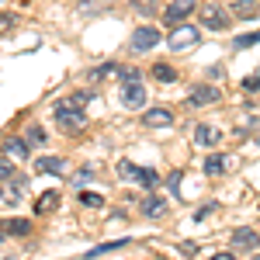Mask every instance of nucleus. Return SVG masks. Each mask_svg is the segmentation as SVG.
Segmentation results:
<instances>
[{
	"instance_id": "f257e3e1",
	"label": "nucleus",
	"mask_w": 260,
	"mask_h": 260,
	"mask_svg": "<svg viewBox=\"0 0 260 260\" xmlns=\"http://www.w3.org/2000/svg\"><path fill=\"white\" fill-rule=\"evenodd\" d=\"M118 177L136 180V184H142L146 191H153V187L160 184V174H156L153 167H136V163H128V160H118Z\"/></svg>"
},
{
	"instance_id": "f03ea898",
	"label": "nucleus",
	"mask_w": 260,
	"mask_h": 260,
	"mask_svg": "<svg viewBox=\"0 0 260 260\" xmlns=\"http://www.w3.org/2000/svg\"><path fill=\"white\" fill-rule=\"evenodd\" d=\"M52 115H56V121H59V128H62V132H80L83 125H87V115H83L80 108H73L70 101H59Z\"/></svg>"
},
{
	"instance_id": "7ed1b4c3",
	"label": "nucleus",
	"mask_w": 260,
	"mask_h": 260,
	"mask_svg": "<svg viewBox=\"0 0 260 260\" xmlns=\"http://www.w3.org/2000/svg\"><path fill=\"white\" fill-rule=\"evenodd\" d=\"M121 108H128V111H139V108H146V87L142 83H121Z\"/></svg>"
},
{
	"instance_id": "20e7f679",
	"label": "nucleus",
	"mask_w": 260,
	"mask_h": 260,
	"mask_svg": "<svg viewBox=\"0 0 260 260\" xmlns=\"http://www.w3.org/2000/svg\"><path fill=\"white\" fill-rule=\"evenodd\" d=\"M153 45H160V31L153 24H142L132 31V52H149Z\"/></svg>"
},
{
	"instance_id": "39448f33",
	"label": "nucleus",
	"mask_w": 260,
	"mask_h": 260,
	"mask_svg": "<svg viewBox=\"0 0 260 260\" xmlns=\"http://www.w3.org/2000/svg\"><path fill=\"white\" fill-rule=\"evenodd\" d=\"M198 39H201L198 28H191V24H177L174 35H170V49H174V52H184V49H191Z\"/></svg>"
},
{
	"instance_id": "423d86ee",
	"label": "nucleus",
	"mask_w": 260,
	"mask_h": 260,
	"mask_svg": "<svg viewBox=\"0 0 260 260\" xmlns=\"http://www.w3.org/2000/svg\"><path fill=\"white\" fill-rule=\"evenodd\" d=\"M201 24L212 28V31H222V28L229 24V14H225L222 7H215V4H205V11H201Z\"/></svg>"
},
{
	"instance_id": "0eeeda50",
	"label": "nucleus",
	"mask_w": 260,
	"mask_h": 260,
	"mask_svg": "<svg viewBox=\"0 0 260 260\" xmlns=\"http://www.w3.org/2000/svg\"><path fill=\"white\" fill-rule=\"evenodd\" d=\"M233 156H229V153H208V156H205V174H208V177H219V174H225V170H233Z\"/></svg>"
},
{
	"instance_id": "6e6552de",
	"label": "nucleus",
	"mask_w": 260,
	"mask_h": 260,
	"mask_svg": "<svg viewBox=\"0 0 260 260\" xmlns=\"http://www.w3.org/2000/svg\"><path fill=\"white\" fill-rule=\"evenodd\" d=\"M191 11H194V0H170V7L163 11V18L177 28V24H184V18H187Z\"/></svg>"
},
{
	"instance_id": "1a4fd4ad",
	"label": "nucleus",
	"mask_w": 260,
	"mask_h": 260,
	"mask_svg": "<svg viewBox=\"0 0 260 260\" xmlns=\"http://www.w3.org/2000/svg\"><path fill=\"white\" fill-rule=\"evenodd\" d=\"M219 101V90L215 87H208V83H198L191 94H187V104L191 108H201V104H215Z\"/></svg>"
},
{
	"instance_id": "9d476101",
	"label": "nucleus",
	"mask_w": 260,
	"mask_h": 260,
	"mask_svg": "<svg viewBox=\"0 0 260 260\" xmlns=\"http://www.w3.org/2000/svg\"><path fill=\"white\" fill-rule=\"evenodd\" d=\"M170 121H174L170 108H149V111L142 115V125H146V128H167Z\"/></svg>"
},
{
	"instance_id": "9b49d317",
	"label": "nucleus",
	"mask_w": 260,
	"mask_h": 260,
	"mask_svg": "<svg viewBox=\"0 0 260 260\" xmlns=\"http://www.w3.org/2000/svg\"><path fill=\"white\" fill-rule=\"evenodd\" d=\"M142 215H146V219H163V215H167V201H163L160 194H146V198H142Z\"/></svg>"
},
{
	"instance_id": "f8f14e48",
	"label": "nucleus",
	"mask_w": 260,
	"mask_h": 260,
	"mask_svg": "<svg viewBox=\"0 0 260 260\" xmlns=\"http://www.w3.org/2000/svg\"><path fill=\"white\" fill-rule=\"evenodd\" d=\"M260 243V233H253V229H236L233 233V246L236 250H253Z\"/></svg>"
},
{
	"instance_id": "ddd939ff",
	"label": "nucleus",
	"mask_w": 260,
	"mask_h": 260,
	"mask_svg": "<svg viewBox=\"0 0 260 260\" xmlns=\"http://www.w3.org/2000/svg\"><path fill=\"white\" fill-rule=\"evenodd\" d=\"M35 170L39 174H66V160H59V156H39Z\"/></svg>"
},
{
	"instance_id": "4468645a",
	"label": "nucleus",
	"mask_w": 260,
	"mask_h": 260,
	"mask_svg": "<svg viewBox=\"0 0 260 260\" xmlns=\"http://www.w3.org/2000/svg\"><path fill=\"white\" fill-rule=\"evenodd\" d=\"M0 233H4V236H28V233H31V222L28 219H7L0 225Z\"/></svg>"
},
{
	"instance_id": "2eb2a0df",
	"label": "nucleus",
	"mask_w": 260,
	"mask_h": 260,
	"mask_svg": "<svg viewBox=\"0 0 260 260\" xmlns=\"http://www.w3.org/2000/svg\"><path fill=\"white\" fill-rule=\"evenodd\" d=\"M194 139H198L201 146H215V142L222 139V132L215 125H198V128H194Z\"/></svg>"
},
{
	"instance_id": "dca6fc26",
	"label": "nucleus",
	"mask_w": 260,
	"mask_h": 260,
	"mask_svg": "<svg viewBox=\"0 0 260 260\" xmlns=\"http://www.w3.org/2000/svg\"><path fill=\"white\" fill-rule=\"evenodd\" d=\"M4 153H7V156H14V160H28V142L7 139V142H4Z\"/></svg>"
},
{
	"instance_id": "f3484780",
	"label": "nucleus",
	"mask_w": 260,
	"mask_h": 260,
	"mask_svg": "<svg viewBox=\"0 0 260 260\" xmlns=\"http://www.w3.org/2000/svg\"><path fill=\"white\" fill-rule=\"evenodd\" d=\"M128 240H111V243H101V246H94L90 253H83V260H94V257H104V253H111V250H118V246H125Z\"/></svg>"
},
{
	"instance_id": "a211bd4d",
	"label": "nucleus",
	"mask_w": 260,
	"mask_h": 260,
	"mask_svg": "<svg viewBox=\"0 0 260 260\" xmlns=\"http://www.w3.org/2000/svg\"><path fill=\"white\" fill-rule=\"evenodd\" d=\"M153 77H156L160 83H174V80H177V70L167 66V62H156V66H153Z\"/></svg>"
},
{
	"instance_id": "6ab92c4d",
	"label": "nucleus",
	"mask_w": 260,
	"mask_h": 260,
	"mask_svg": "<svg viewBox=\"0 0 260 260\" xmlns=\"http://www.w3.org/2000/svg\"><path fill=\"white\" fill-rule=\"evenodd\" d=\"M56 205H59V194H56V191H45V194L39 198V205H35V212H42V215H45V212H52Z\"/></svg>"
},
{
	"instance_id": "aec40b11",
	"label": "nucleus",
	"mask_w": 260,
	"mask_h": 260,
	"mask_svg": "<svg viewBox=\"0 0 260 260\" xmlns=\"http://www.w3.org/2000/svg\"><path fill=\"white\" fill-rule=\"evenodd\" d=\"M115 73H121L118 62H104L101 70H90V80H108V77H115Z\"/></svg>"
},
{
	"instance_id": "412c9836",
	"label": "nucleus",
	"mask_w": 260,
	"mask_h": 260,
	"mask_svg": "<svg viewBox=\"0 0 260 260\" xmlns=\"http://www.w3.org/2000/svg\"><path fill=\"white\" fill-rule=\"evenodd\" d=\"M233 14H236V18H257L260 14V4H236V7H233Z\"/></svg>"
},
{
	"instance_id": "4be33fe9",
	"label": "nucleus",
	"mask_w": 260,
	"mask_h": 260,
	"mask_svg": "<svg viewBox=\"0 0 260 260\" xmlns=\"http://www.w3.org/2000/svg\"><path fill=\"white\" fill-rule=\"evenodd\" d=\"M236 49H250V45H260V31H246V35H240V39L233 42Z\"/></svg>"
},
{
	"instance_id": "5701e85b",
	"label": "nucleus",
	"mask_w": 260,
	"mask_h": 260,
	"mask_svg": "<svg viewBox=\"0 0 260 260\" xmlns=\"http://www.w3.org/2000/svg\"><path fill=\"white\" fill-rule=\"evenodd\" d=\"M90 98H94L90 90H77V94H70V98H66V101H70L73 108H80V111H83V108H87V101H90Z\"/></svg>"
},
{
	"instance_id": "b1692460",
	"label": "nucleus",
	"mask_w": 260,
	"mask_h": 260,
	"mask_svg": "<svg viewBox=\"0 0 260 260\" xmlns=\"http://www.w3.org/2000/svg\"><path fill=\"white\" fill-rule=\"evenodd\" d=\"M14 14H11V11H0V35H4V31H11V28H14Z\"/></svg>"
},
{
	"instance_id": "393cba45",
	"label": "nucleus",
	"mask_w": 260,
	"mask_h": 260,
	"mask_svg": "<svg viewBox=\"0 0 260 260\" xmlns=\"http://www.w3.org/2000/svg\"><path fill=\"white\" fill-rule=\"evenodd\" d=\"M80 205H87V208H101L104 198H101V194H80Z\"/></svg>"
},
{
	"instance_id": "a878e982",
	"label": "nucleus",
	"mask_w": 260,
	"mask_h": 260,
	"mask_svg": "<svg viewBox=\"0 0 260 260\" xmlns=\"http://www.w3.org/2000/svg\"><path fill=\"white\" fill-rule=\"evenodd\" d=\"M28 142H45V128L42 125H31L28 128Z\"/></svg>"
},
{
	"instance_id": "bb28decb",
	"label": "nucleus",
	"mask_w": 260,
	"mask_h": 260,
	"mask_svg": "<svg viewBox=\"0 0 260 260\" xmlns=\"http://www.w3.org/2000/svg\"><path fill=\"white\" fill-rule=\"evenodd\" d=\"M121 83H139V70L125 66V70H121Z\"/></svg>"
},
{
	"instance_id": "cd10ccee",
	"label": "nucleus",
	"mask_w": 260,
	"mask_h": 260,
	"mask_svg": "<svg viewBox=\"0 0 260 260\" xmlns=\"http://www.w3.org/2000/svg\"><path fill=\"white\" fill-rule=\"evenodd\" d=\"M243 87H246V90H260V70H257V73H250V77L243 80Z\"/></svg>"
},
{
	"instance_id": "c85d7f7f",
	"label": "nucleus",
	"mask_w": 260,
	"mask_h": 260,
	"mask_svg": "<svg viewBox=\"0 0 260 260\" xmlns=\"http://www.w3.org/2000/svg\"><path fill=\"white\" fill-rule=\"evenodd\" d=\"M0 180H21L14 174V167H7V163H0Z\"/></svg>"
},
{
	"instance_id": "c756f323",
	"label": "nucleus",
	"mask_w": 260,
	"mask_h": 260,
	"mask_svg": "<svg viewBox=\"0 0 260 260\" xmlns=\"http://www.w3.org/2000/svg\"><path fill=\"white\" fill-rule=\"evenodd\" d=\"M136 11H139V14H153L156 7H153V0H149V4H146V0H136Z\"/></svg>"
},
{
	"instance_id": "7c9ffc66",
	"label": "nucleus",
	"mask_w": 260,
	"mask_h": 260,
	"mask_svg": "<svg viewBox=\"0 0 260 260\" xmlns=\"http://www.w3.org/2000/svg\"><path fill=\"white\" fill-rule=\"evenodd\" d=\"M4 198H7V201H18L21 198V184H18V187H4Z\"/></svg>"
},
{
	"instance_id": "2f4dec72",
	"label": "nucleus",
	"mask_w": 260,
	"mask_h": 260,
	"mask_svg": "<svg viewBox=\"0 0 260 260\" xmlns=\"http://www.w3.org/2000/svg\"><path fill=\"white\" fill-rule=\"evenodd\" d=\"M94 177V174H90V170H80V174H77V177H73V184H77V187H80V184H87V180Z\"/></svg>"
},
{
	"instance_id": "473e14b6",
	"label": "nucleus",
	"mask_w": 260,
	"mask_h": 260,
	"mask_svg": "<svg viewBox=\"0 0 260 260\" xmlns=\"http://www.w3.org/2000/svg\"><path fill=\"white\" fill-rule=\"evenodd\" d=\"M212 260H236V257H233V253H215Z\"/></svg>"
},
{
	"instance_id": "72a5a7b5",
	"label": "nucleus",
	"mask_w": 260,
	"mask_h": 260,
	"mask_svg": "<svg viewBox=\"0 0 260 260\" xmlns=\"http://www.w3.org/2000/svg\"><path fill=\"white\" fill-rule=\"evenodd\" d=\"M229 4L236 7V4H260V0H229Z\"/></svg>"
},
{
	"instance_id": "f704fd0d",
	"label": "nucleus",
	"mask_w": 260,
	"mask_h": 260,
	"mask_svg": "<svg viewBox=\"0 0 260 260\" xmlns=\"http://www.w3.org/2000/svg\"><path fill=\"white\" fill-rule=\"evenodd\" d=\"M0 243H4V233H0Z\"/></svg>"
},
{
	"instance_id": "c9c22d12",
	"label": "nucleus",
	"mask_w": 260,
	"mask_h": 260,
	"mask_svg": "<svg viewBox=\"0 0 260 260\" xmlns=\"http://www.w3.org/2000/svg\"><path fill=\"white\" fill-rule=\"evenodd\" d=\"M257 260H260V257H257Z\"/></svg>"
}]
</instances>
